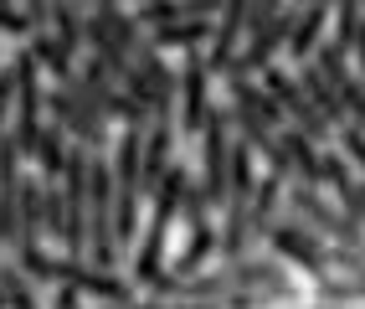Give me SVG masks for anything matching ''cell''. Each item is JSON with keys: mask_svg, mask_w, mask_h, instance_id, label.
<instances>
[{"mask_svg": "<svg viewBox=\"0 0 365 309\" xmlns=\"http://www.w3.org/2000/svg\"><path fill=\"white\" fill-rule=\"evenodd\" d=\"M16 268L26 278H36V283H57V289H78V294H93V299H108L113 309H129L134 304V283H124L118 273H103V268H88V263H78V258L21 253Z\"/></svg>", "mask_w": 365, "mask_h": 309, "instance_id": "obj_1", "label": "cell"}, {"mask_svg": "<svg viewBox=\"0 0 365 309\" xmlns=\"http://www.w3.org/2000/svg\"><path fill=\"white\" fill-rule=\"evenodd\" d=\"M41 103H46V113H52V124H57L62 134H72L88 155H108V150H113V129H108V118H98V113H93L67 83H52V88L41 93Z\"/></svg>", "mask_w": 365, "mask_h": 309, "instance_id": "obj_2", "label": "cell"}, {"mask_svg": "<svg viewBox=\"0 0 365 309\" xmlns=\"http://www.w3.org/2000/svg\"><path fill=\"white\" fill-rule=\"evenodd\" d=\"M288 206L299 211V222H309L319 237H329L334 248H345V253H360L365 258V227L360 222H350L345 211H334L324 196H319V186H288Z\"/></svg>", "mask_w": 365, "mask_h": 309, "instance_id": "obj_3", "label": "cell"}, {"mask_svg": "<svg viewBox=\"0 0 365 309\" xmlns=\"http://www.w3.org/2000/svg\"><path fill=\"white\" fill-rule=\"evenodd\" d=\"M227 176H232V108L211 103L206 134H201V181H196L206 191V206L227 201Z\"/></svg>", "mask_w": 365, "mask_h": 309, "instance_id": "obj_4", "label": "cell"}, {"mask_svg": "<svg viewBox=\"0 0 365 309\" xmlns=\"http://www.w3.org/2000/svg\"><path fill=\"white\" fill-rule=\"evenodd\" d=\"M11 73H16V129H6L16 145H21V155H36V139H41V67L31 62V52L21 46V52L11 57Z\"/></svg>", "mask_w": 365, "mask_h": 309, "instance_id": "obj_5", "label": "cell"}, {"mask_svg": "<svg viewBox=\"0 0 365 309\" xmlns=\"http://www.w3.org/2000/svg\"><path fill=\"white\" fill-rule=\"evenodd\" d=\"M262 93L283 108V118H294V129L309 139V145H329V139H334V129L324 124L319 113H314V103L304 98V88L294 83V73H288V67H278V62L267 67V73H262Z\"/></svg>", "mask_w": 365, "mask_h": 309, "instance_id": "obj_6", "label": "cell"}, {"mask_svg": "<svg viewBox=\"0 0 365 309\" xmlns=\"http://www.w3.org/2000/svg\"><path fill=\"white\" fill-rule=\"evenodd\" d=\"M314 67L329 78V88H334V98H339V108H345V118L355 129H365V78L350 67V52H339V46H319L314 52Z\"/></svg>", "mask_w": 365, "mask_h": 309, "instance_id": "obj_7", "label": "cell"}, {"mask_svg": "<svg viewBox=\"0 0 365 309\" xmlns=\"http://www.w3.org/2000/svg\"><path fill=\"white\" fill-rule=\"evenodd\" d=\"M242 36H247V0H237V6L216 11V31H211V46L201 52L211 78H222L227 67L237 62V52H242Z\"/></svg>", "mask_w": 365, "mask_h": 309, "instance_id": "obj_8", "label": "cell"}, {"mask_svg": "<svg viewBox=\"0 0 365 309\" xmlns=\"http://www.w3.org/2000/svg\"><path fill=\"white\" fill-rule=\"evenodd\" d=\"M180 98H185V134H206V113H211V73H206V57L201 52H185L180 62Z\"/></svg>", "mask_w": 365, "mask_h": 309, "instance_id": "obj_9", "label": "cell"}, {"mask_svg": "<svg viewBox=\"0 0 365 309\" xmlns=\"http://www.w3.org/2000/svg\"><path fill=\"white\" fill-rule=\"evenodd\" d=\"M267 243H273V253L278 258H288V263H299L304 273H314V278H329V258H324V248L314 243V232H304L299 222H278L273 232H267Z\"/></svg>", "mask_w": 365, "mask_h": 309, "instance_id": "obj_10", "label": "cell"}, {"mask_svg": "<svg viewBox=\"0 0 365 309\" xmlns=\"http://www.w3.org/2000/svg\"><path fill=\"white\" fill-rule=\"evenodd\" d=\"M170 165H175V129H170V124H150V129H144V165H139V191L144 196L160 191V181H165Z\"/></svg>", "mask_w": 365, "mask_h": 309, "instance_id": "obj_11", "label": "cell"}, {"mask_svg": "<svg viewBox=\"0 0 365 309\" xmlns=\"http://www.w3.org/2000/svg\"><path fill=\"white\" fill-rule=\"evenodd\" d=\"M222 83H227V98H232V108L237 113H252L257 124H267V129H283V108L262 93V83H252V78H242V73H222Z\"/></svg>", "mask_w": 365, "mask_h": 309, "instance_id": "obj_12", "label": "cell"}, {"mask_svg": "<svg viewBox=\"0 0 365 309\" xmlns=\"http://www.w3.org/2000/svg\"><path fill=\"white\" fill-rule=\"evenodd\" d=\"M294 83L304 88V98L314 103V113H319L329 129H345V124H350V118H345V108H339V98H334V88H329V78H324L314 62L294 67Z\"/></svg>", "mask_w": 365, "mask_h": 309, "instance_id": "obj_13", "label": "cell"}, {"mask_svg": "<svg viewBox=\"0 0 365 309\" xmlns=\"http://www.w3.org/2000/svg\"><path fill=\"white\" fill-rule=\"evenodd\" d=\"M165 248H170V227L150 222L139 237V258H134V289H150V283L165 273Z\"/></svg>", "mask_w": 365, "mask_h": 309, "instance_id": "obj_14", "label": "cell"}, {"mask_svg": "<svg viewBox=\"0 0 365 309\" xmlns=\"http://www.w3.org/2000/svg\"><path fill=\"white\" fill-rule=\"evenodd\" d=\"M324 26H329V11H324V6L299 11L294 31H288V57H294L299 67H304V62H314V52L324 46Z\"/></svg>", "mask_w": 365, "mask_h": 309, "instance_id": "obj_15", "label": "cell"}, {"mask_svg": "<svg viewBox=\"0 0 365 309\" xmlns=\"http://www.w3.org/2000/svg\"><path fill=\"white\" fill-rule=\"evenodd\" d=\"M278 139H283V150H288V165H294V181H299V186H324L319 145H309V139H304L294 124H283V129H278Z\"/></svg>", "mask_w": 365, "mask_h": 309, "instance_id": "obj_16", "label": "cell"}, {"mask_svg": "<svg viewBox=\"0 0 365 309\" xmlns=\"http://www.w3.org/2000/svg\"><path fill=\"white\" fill-rule=\"evenodd\" d=\"M278 201H283V181L262 176V181H257V196H252V211H247V248H257L262 237L273 232V211H278Z\"/></svg>", "mask_w": 365, "mask_h": 309, "instance_id": "obj_17", "label": "cell"}, {"mask_svg": "<svg viewBox=\"0 0 365 309\" xmlns=\"http://www.w3.org/2000/svg\"><path fill=\"white\" fill-rule=\"evenodd\" d=\"M67 155H72V145H67V134L57 129V124H41V139H36V165H41V181H62V171H67Z\"/></svg>", "mask_w": 365, "mask_h": 309, "instance_id": "obj_18", "label": "cell"}, {"mask_svg": "<svg viewBox=\"0 0 365 309\" xmlns=\"http://www.w3.org/2000/svg\"><path fill=\"white\" fill-rule=\"evenodd\" d=\"M211 253H216V227L201 222V227H190V243H185V253L175 258V268H165V273H175V278H196L201 263H206Z\"/></svg>", "mask_w": 365, "mask_h": 309, "instance_id": "obj_19", "label": "cell"}, {"mask_svg": "<svg viewBox=\"0 0 365 309\" xmlns=\"http://www.w3.org/2000/svg\"><path fill=\"white\" fill-rule=\"evenodd\" d=\"M26 52H31L36 67H46V73H52V83H67V78H72V57L57 46L52 31H31V36H26Z\"/></svg>", "mask_w": 365, "mask_h": 309, "instance_id": "obj_20", "label": "cell"}, {"mask_svg": "<svg viewBox=\"0 0 365 309\" xmlns=\"http://www.w3.org/2000/svg\"><path fill=\"white\" fill-rule=\"evenodd\" d=\"M216 21V16H211ZM211 21H180V26H165V31H150V41L160 46H180V52H196V41H211Z\"/></svg>", "mask_w": 365, "mask_h": 309, "instance_id": "obj_21", "label": "cell"}, {"mask_svg": "<svg viewBox=\"0 0 365 309\" xmlns=\"http://www.w3.org/2000/svg\"><path fill=\"white\" fill-rule=\"evenodd\" d=\"M0 294H6V309H36V289L16 263H0Z\"/></svg>", "mask_w": 365, "mask_h": 309, "instance_id": "obj_22", "label": "cell"}, {"mask_svg": "<svg viewBox=\"0 0 365 309\" xmlns=\"http://www.w3.org/2000/svg\"><path fill=\"white\" fill-rule=\"evenodd\" d=\"M319 165H324V186L339 196V206H345L350 196H355V176H350V160L339 155V150H324L319 155Z\"/></svg>", "mask_w": 365, "mask_h": 309, "instance_id": "obj_23", "label": "cell"}, {"mask_svg": "<svg viewBox=\"0 0 365 309\" xmlns=\"http://www.w3.org/2000/svg\"><path fill=\"white\" fill-rule=\"evenodd\" d=\"M52 36L67 57H78L83 46V11H67V6H52Z\"/></svg>", "mask_w": 365, "mask_h": 309, "instance_id": "obj_24", "label": "cell"}, {"mask_svg": "<svg viewBox=\"0 0 365 309\" xmlns=\"http://www.w3.org/2000/svg\"><path fill=\"white\" fill-rule=\"evenodd\" d=\"M41 232L62 243V181H41Z\"/></svg>", "mask_w": 365, "mask_h": 309, "instance_id": "obj_25", "label": "cell"}, {"mask_svg": "<svg viewBox=\"0 0 365 309\" xmlns=\"http://www.w3.org/2000/svg\"><path fill=\"white\" fill-rule=\"evenodd\" d=\"M355 26H360V6H339L334 11V41L329 46H339V52H350V41H355Z\"/></svg>", "mask_w": 365, "mask_h": 309, "instance_id": "obj_26", "label": "cell"}, {"mask_svg": "<svg viewBox=\"0 0 365 309\" xmlns=\"http://www.w3.org/2000/svg\"><path fill=\"white\" fill-rule=\"evenodd\" d=\"M334 145H339V155H345L350 165H360V171H365V129H355V124L334 129Z\"/></svg>", "mask_w": 365, "mask_h": 309, "instance_id": "obj_27", "label": "cell"}, {"mask_svg": "<svg viewBox=\"0 0 365 309\" xmlns=\"http://www.w3.org/2000/svg\"><path fill=\"white\" fill-rule=\"evenodd\" d=\"M273 21H278V6H273V0H257V6H247V36L267 31Z\"/></svg>", "mask_w": 365, "mask_h": 309, "instance_id": "obj_28", "label": "cell"}, {"mask_svg": "<svg viewBox=\"0 0 365 309\" xmlns=\"http://www.w3.org/2000/svg\"><path fill=\"white\" fill-rule=\"evenodd\" d=\"M0 31L26 41V36H31V26H26V11H11V6H0Z\"/></svg>", "mask_w": 365, "mask_h": 309, "instance_id": "obj_29", "label": "cell"}, {"mask_svg": "<svg viewBox=\"0 0 365 309\" xmlns=\"http://www.w3.org/2000/svg\"><path fill=\"white\" fill-rule=\"evenodd\" d=\"M11 103H16V73H11V67H0V124H6ZM0 134H6V129H0Z\"/></svg>", "mask_w": 365, "mask_h": 309, "instance_id": "obj_30", "label": "cell"}, {"mask_svg": "<svg viewBox=\"0 0 365 309\" xmlns=\"http://www.w3.org/2000/svg\"><path fill=\"white\" fill-rule=\"evenodd\" d=\"M350 52L360 57V78H365V11H360V26H355V41H350Z\"/></svg>", "mask_w": 365, "mask_h": 309, "instance_id": "obj_31", "label": "cell"}, {"mask_svg": "<svg viewBox=\"0 0 365 309\" xmlns=\"http://www.w3.org/2000/svg\"><path fill=\"white\" fill-rule=\"evenodd\" d=\"M52 309H78V289H57V299H52Z\"/></svg>", "mask_w": 365, "mask_h": 309, "instance_id": "obj_32", "label": "cell"}, {"mask_svg": "<svg viewBox=\"0 0 365 309\" xmlns=\"http://www.w3.org/2000/svg\"><path fill=\"white\" fill-rule=\"evenodd\" d=\"M0 309H6V294H0Z\"/></svg>", "mask_w": 365, "mask_h": 309, "instance_id": "obj_33", "label": "cell"}]
</instances>
